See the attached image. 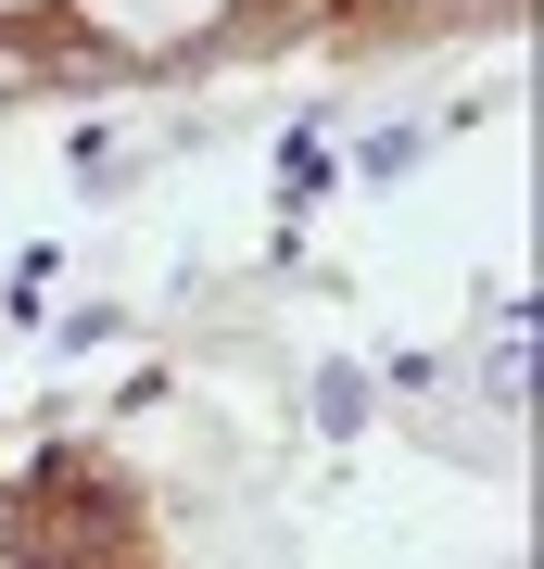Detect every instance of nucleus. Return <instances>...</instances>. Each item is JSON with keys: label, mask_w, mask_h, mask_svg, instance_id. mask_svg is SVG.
Returning a JSON list of instances; mask_svg holds the SVG:
<instances>
[{"label": "nucleus", "mask_w": 544, "mask_h": 569, "mask_svg": "<svg viewBox=\"0 0 544 569\" xmlns=\"http://www.w3.org/2000/svg\"><path fill=\"white\" fill-rule=\"evenodd\" d=\"M77 13L101 39H127V51H178V39H202V26L228 13V0H77Z\"/></svg>", "instance_id": "obj_1"}, {"label": "nucleus", "mask_w": 544, "mask_h": 569, "mask_svg": "<svg viewBox=\"0 0 544 569\" xmlns=\"http://www.w3.org/2000/svg\"><path fill=\"white\" fill-rule=\"evenodd\" d=\"M0 13H39V0H0Z\"/></svg>", "instance_id": "obj_2"}]
</instances>
